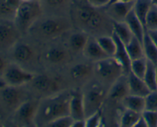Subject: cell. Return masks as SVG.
<instances>
[{
	"mask_svg": "<svg viewBox=\"0 0 157 127\" xmlns=\"http://www.w3.org/2000/svg\"><path fill=\"white\" fill-rule=\"evenodd\" d=\"M85 118L101 110L106 93L99 84H92L85 92H83Z\"/></svg>",
	"mask_w": 157,
	"mask_h": 127,
	"instance_id": "cell-5",
	"label": "cell"
},
{
	"mask_svg": "<svg viewBox=\"0 0 157 127\" xmlns=\"http://www.w3.org/2000/svg\"><path fill=\"white\" fill-rule=\"evenodd\" d=\"M8 64H9V62L6 61V58L0 54V78H2L3 73H4Z\"/></svg>",
	"mask_w": 157,
	"mask_h": 127,
	"instance_id": "cell-39",
	"label": "cell"
},
{
	"mask_svg": "<svg viewBox=\"0 0 157 127\" xmlns=\"http://www.w3.org/2000/svg\"><path fill=\"white\" fill-rule=\"evenodd\" d=\"M38 103L36 100H25L15 110V116L21 123L30 125L35 124V118L38 110Z\"/></svg>",
	"mask_w": 157,
	"mask_h": 127,
	"instance_id": "cell-7",
	"label": "cell"
},
{
	"mask_svg": "<svg viewBox=\"0 0 157 127\" xmlns=\"http://www.w3.org/2000/svg\"><path fill=\"white\" fill-rule=\"evenodd\" d=\"M152 2H153V4L157 5V0H152Z\"/></svg>",
	"mask_w": 157,
	"mask_h": 127,
	"instance_id": "cell-46",
	"label": "cell"
},
{
	"mask_svg": "<svg viewBox=\"0 0 157 127\" xmlns=\"http://www.w3.org/2000/svg\"><path fill=\"white\" fill-rule=\"evenodd\" d=\"M96 39L101 48L109 57L114 56L117 50V44L113 35L112 36L102 35L97 38Z\"/></svg>",
	"mask_w": 157,
	"mask_h": 127,
	"instance_id": "cell-29",
	"label": "cell"
},
{
	"mask_svg": "<svg viewBox=\"0 0 157 127\" xmlns=\"http://www.w3.org/2000/svg\"><path fill=\"white\" fill-rule=\"evenodd\" d=\"M95 9L87 2V5L78 6L75 12L77 20L80 24L91 31L98 30L104 22L103 17Z\"/></svg>",
	"mask_w": 157,
	"mask_h": 127,
	"instance_id": "cell-6",
	"label": "cell"
},
{
	"mask_svg": "<svg viewBox=\"0 0 157 127\" xmlns=\"http://www.w3.org/2000/svg\"><path fill=\"white\" fill-rule=\"evenodd\" d=\"M134 127H148L147 126V124L146 122L145 119H144V117L141 115L140 118L138 119L137 122H136V124L134 125Z\"/></svg>",
	"mask_w": 157,
	"mask_h": 127,
	"instance_id": "cell-43",
	"label": "cell"
},
{
	"mask_svg": "<svg viewBox=\"0 0 157 127\" xmlns=\"http://www.w3.org/2000/svg\"><path fill=\"white\" fill-rule=\"evenodd\" d=\"M156 81H157V64H156Z\"/></svg>",
	"mask_w": 157,
	"mask_h": 127,
	"instance_id": "cell-47",
	"label": "cell"
},
{
	"mask_svg": "<svg viewBox=\"0 0 157 127\" xmlns=\"http://www.w3.org/2000/svg\"><path fill=\"white\" fill-rule=\"evenodd\" d=\"M130 94L146 97L151 92L144 79L130 72L127 75Z\"/></svg>",
	"mask_w": 157,
	"mask_h": 127,
	"instance_id": "cell-15",
	"label": "cell"
},
{
	"mask_svg": "<svg viewBox=\"0 0 157 127\" xmlns=\"http://www.w3.org/2000/svg\"><path fill=\"white\" fill-rule=\"evenodd\" d=\"M146 30H157V5L153 4L146 18Z\"/></svg>",
	"mask_w": 157,
	"mask_h": 127,
	"instance_id": "cell-33",
	"label": "cell"
},
{
	"mask_svg": "<svg viewBox=\"0 0 157 127\" xmlns=\"http://www.w3.org/2000/svg\"><path fill=\"white\" fill-rule=\"evenodd\" d=\"M18 29L9 22L0 23V47H13L18 41Z\"/></svg>",
	"mask_w": 157,
	"mask_h": 127,
	"instance_id": "cell-11",
	"label": "cell"
},
{
	"mask_svg": "<svg viewBox=\"0 0 157 127\" xmlns=\"http://www.w3.org/2000/svg\"><path fill=\"white\" fill-rule=\"evenodd\" d=\"M44 58L52 64H62L67 61L68 54L63 47H53L49 48L44 54Z\"/></svg>",
	"mask_w": 157,
	"mask_h": 127,
	"instance_id": "cell-22",
	"label": "cell"
},
{
	"mask_svg": "<svg viewBox=\"0 0 157 127\" xmlns=\"http://www.w3.org/2000/svg\"><path fill=\"white\" fill-rule=\"evenodd\" d=\"M94 72V67L87 63H79L71 67L70 75L75 80H83L87 79Z\"/></svg>",
	"mask_w": 157,
	"mask_h": 127,
	"instance_id": "cell-21",
	"label": "cell"
},
{
	"mask_svg": "<svg viewBox=\"0 0 157 127\" xmlns=\"http://www.w3.org/2000/svg\"><path fill=\"white\" fill-rule=\"evenodd\" d=\"M18 87L6 85L0 90V100L6 106L16 110L25 101H22V93Z\"/></svg>",
	"mask_w": 157,
	"mask_h": 127,
	"instance_id": "cell-8",
	"label": "cell"
},
{
	"mask_svg": "<svg viewBox=\"0 0 157 127\" xmlns=\"http://www.w3.org/2000/svg\"><path fill=\"white\" fill-rule=\"evenodd\" d=\"M147 62H148V60L146 57L133 60L130 64V72H132L136 76L144 79L146 70H147Z\"/></svg>",
	"mask_w": 157,
	"mask_h": 127,
	"instance_id": "cell-31",
	"label": "cell"
},
{
	"mask_svg": "<svg viewBox=\"0 0 157 127\" xmlns=\"http://www.w3.org/2000/svg\"><path fill=\"white\" fill-rule=\"evenodd\" d=\"M124 21L129 26L133 35L143 44L144 35H145L147 31H146L145 28H144V24H142L140 20L138 18V17L135 14L133 9L129 12Z\"/></svg>",
	"mask_w": 157,
	"mask_h": 127,
	"instance_id": "cell-19",
	"label": "cell"
},
{
	"mask_svg": "<svg viewBox=\"0 0 157 127\" xmlns=\"http://www.w3.org/2000/svg\"><path fill=\"white\" fill-rule=\"evenodd\" d=\"M69 111L70 116L74 120L85 119L84 95L81 90H75L71 92Z\"/></svg>",
	"mask_w": 157,
	"mask_h": 127,
	"instance_id": "cell-10",
	"label": "cell"
},
{
	"mask_svg": "<svg viewBox=\"0 0 157 127\" xmlns=\"http://www.w3.org/2000/svg\"><path fill=\"white\" fill-rule=\"evenodd\" d=\"M140 116L141 113L126 109L121 116L120 125L122 127H134V125Z\"/></svg>",
	"mask_w": 157,
	"mask_h": 127,
	"instance_id": "cell-32",
	"label": "cell"
},
{
	"mask_svg": "<svg viewBox=\"0 0 157 127\" xmlns=\"http://www.w3.org/2000/svg\"><path fill=\"white\" fill-rule=\"evenodd\" d=\"M132 1H135V0H110V2L109 3V4L117 2H132Z\"/></svg>",
	"mask_w": 157,
	"mask_h": 127,
	"instance_id": "cell-45",
	"label": "cell"
},
{
	"mask_svg": "<svg viewBox=\"0 0 157 127\" xmlns=\"http://www.w3.org/2000/svg\"><path fill=\"white\" fill-rule=\"evenodd\" d=\"M112 35H113V38L115 39L117 44V50L113 57L121 64L123 68H124V74L128 75V73L130 72L131 59L129 56L125 44L122 42V41L116 35L112 34Z\"/></svg>",
	"mask_w": 157,
	"mask_h": 127,
	"instance_id": "cell-18",
	"label": "cell"
},
{
	"mask_svg": "<svg viewBox=\"0 0 157 127\" xmlns=\"http://www.w3.org/2000/svg\"><path fill=\"white\" fill-rule=\"evenodd\" d=\"M122 103L125 109L142 113L146 109L145 97L129 94L122 99Z\"/></svg>",
	"mask_w": 157,
	"mask_h": 127,
	"instance_id": "cell-20",
	"label": "cell"
},
{
	"mask_svg": "<svg viewBox=\"0 0 157 127\" xmlns=\"http://www.w3.org/2000/svg\"><path fill=\"white\" fill-rule=\"evenodd\" d=\"M22 1H25V0H22Z\"/></svg>",
	"mask_w": 157,
	"mask_h": 127,
	"instance_id": "cell-48",
	"label": "cell"
},
{
	"mask_svg": "<svg viewBox=\"0 0 157 127\" xmlns=\"http://www.w3.org/2000/svg\"><path fill=\"white\" fill-rule=\"evenodd\" d=\"M153 4L152 0H135L133 11L138 18L140 20L142 24H144V28H145L146 24V18Z\"/></svg>",
	"mask_w": 157,
	"mask_h": 127,
	"instance_id": "cell-24",
	"label": "cell"
},
{
	"mask_svg": "<svg viewBox=\"0 0 157 127\" xmlns=\"http://www.w3.org/2000/svg\"><path fill=\"white\" fill-rule=\"evenodd\" d=\"M94 70L103 80L114 82L118 77L124 74V68L114 57H107L95 61Z\"/></svg>",
	"mask_w": 157,
	"mask_h": 127,
	"instance_id": "cell-3",
	"label": "cell"
},
{
	"mask_svg": "<svg viewBox=\"0 0 157 127\" xmlns=\"http://www.w3.org/2000/svg\"><path fill=\"white\" fill-rule=\"evenodd\" d=\"M71 93L61 92L52 94L38 103L35 118V125H47L61 116L70 115L69 102Z\"/></svg>",
	"mask_w": 157,
	"mask_h": 127,
	"instance_id": "cell-1",
	"label": "cell"
},
{
	"mask_svg": "<svg viewBox=\"0 0 157 127\" xmlns=\"http://www.w3.org/2000/svg\"><path fill=\"white\" fill-rule=\"evenodd\" d=\"M146 109L148 110L157 111V90L150 92L145 97Z\"/></svg>",
	"mask_w": 157,
	"mask_h": 127,
	"instance_id": "cell-36",
	"label": "cell"
},
{
	"mask_svg": "<svg viewBox=\"0 0 157 127\" xmlns=\"http://www.w3.org/2000/svg\"><path fill=\"white\" fill-rule=\"evenodd\" d=\"M130 94L127 75L123 74L112 84L109 91V96L113 100H121Z\"/></svg>",
	"mask_w": 157,
	"mask_h": 127,
	"instance_id": "cell-14",
	"label": "cell"
},
{
	"mask_svg": "<svg viewBox=\"0 0 157 127\" xmlns=\"http://www.w3.org/2000/svg\"><path fill=\"white\" fill-rule=\"evenodd\" d=\"M149 36L152 39L153 42L154 43L155 45L157 47V30H149L147 31Z\"/></svg>",
	"mask_w": 157,
	"mask_h": 127,
	"instance_id": "cell-41",
	"label": "cell"
},
{
	"mask_svg": "<svg viewBox=\"0 0 157 127\" xmlns=\"http://www.w3.org/2000/svg\"><path fill=\"white\" fill-rule=\"evenodd\" d=\"M89 36L84 32H75L71 35L69 38V44L71 48L75 51H83Z\"/></svg>",
	"mask_w": 157,
	"mask_h": 127,
	"instance_id": "cell-28",
	"label": "cell"
},
{
	"mask_svg": "<svg viewBox=\"0 0 157 127\" xmlns=\"http://www.w3.org/2000/svg\"><path fill=\"white\" fill-rule=\"evenodd\" d=\"M48 5L52 7H58L62 5L65 2V0H45Z\"/></svg>",
	"mask_w": 157,
	"mask_h": 127,
	"instance_id": "cell-40",
	"label": "cell"
},
{
	"mask_svg": "<svg viewBox=\"0 0 157 127\" xmlns=\"http://www.w3.org/2000/svg\"><path fill=\"white\" fill-rule=\"evenodd\" d=\"M112 27L113 34L116 35L124 44H127L134 36L125 21H113Z\"/></svg>",
	"mask_w": 157,
	"mask_h": 127,
	"instance_id": "cell-23",
	"label": "cell"
},
{
	"mask_svg": "<svg viewBox=\"0 0 157 127\" xmlns=\"http://www.w3.org/2000/svg\"><path fill=\"white\" fill-rule=\"evenodd\" d=\"M21 2L22 0H0V14L14 18Z\"/></svg>",
	"mask_w": 157,
	"mask_h": 127,
	"instance_id": "cell-27",
	"label": "cell"
},
{
	"mask_svg": "<svg viewBox=\"0 0 157 127\" xmlns=\"http://www.w3.org/2000/svg\"><path fill=\"white\" fill-rule=\"evenodd\" d=\"M74 122V119L70 116H61L49 122L46 126L48 127H71Z\"/></svg>",
	"mask_w": 157,
	"mask_h": 127,
	"instance_id": "cell-34",
	"label": "cell"
},
{
	"mask_svg": "<svg viewBox=\"0 0 157 127\" xmlns=\"http://www.w3.org/2000/svg\"><path fill=\"white\" fill-rule=\"evenodd\" d=\"M12 57L16 63H28L34 58V50L29 44L17 42L12 47Z\"/></svg>",
	"mask_w": 157,
	"mask_h": 127,
	"instance_id": "cell-16",
	"label": "cell"
},
{
	"mask_svg": "<svg viewBox=\"0 0 157 127\" xmlns=\"http://www.w3.org/2000/svg\"><path fill=\"white\" fill-rule=\"evenodd\" d=\"M34 88L40 93H56L58 90V83L56 80L46 74L35 75L32 80Z\"/></svg>",
	"mask_w": 157,
	"mask_h": 127,
	"instance_id": "cell-13",
	"label": "cell"
},
{
	"mask_svg": "<svg viewBox=\"0 0 157 127\" xmlns=\"http://www.w3.org/2000/svg\"><path fill=\"white\" fill-rule=\"evenodd\" d=\"M92 7L99 9V8L106 7L110 2V0H85Z\"/></svg>",
	"mask_w": 157,
	"mask_h": 127,
	"instance_id": "cell-38",
	"label": "cell"
},
{
	"mask_svg": "<svg viewBox=\"0 0 157 127\" xmlns=\"http://www.w3.org/2000/svg\"><path fill=\"white\" fill-rule=\"evenodd\" d=\"M41 13L42 9L38 0H25L15 13V24L19 31L26 32L39 18Z\"/></svg>",
	"mask_w": 157,
	"mask_h": 127,
	"instance_id": "cell-2",
	"label": "cell"
},
{
	"mask_svg": "<svg viewBox=\"0 0 157 127\" xmlns=\"http://www.w3.org/2000/svg\"><path fill=\"white\" fill-rule=\"evenodd\" d=\"M148 127H157V111L145 110L141 113Z\"/></svg>",
	"mask_w": 157,
	"mask_h": 127,
	"instance_id": "cell-35",
	"label": "cell"
},
{
	"mask_svg": "<svg viewBox=\"0 0 157 127\" xmlns=\"http://www.w3.org/2000/svg\"><path fill=\"white\" fill-rule=\"evenodd\" d=\"M71 127H86V120L84 119H77L74 120Z\"/></svg>",
	"mask_w": 157,
	"mask_h": 127,
	"instance_id": "cell-42",
	"label": "cell"
},
{
	"mask_svg": "<svg viewBox=\"0 0 157 127\" xmlns=\"http://www.w3.org/2000/svg\"><path fill=\"white\" fill-rule=\"evenodd\" d=\"M135 1L117 2L107 6V12L113 21H124L129 12L133 9Z\"/></svg>",
	"mask_w": 157,
	"mask_h": 127,
	"instance_id": "cell-9",
	"label": "cell"
},
{
	"mask_svg": "<svg viewBox=\"0 0 157 127\" xmlns=\"http://www.w3.org/2000/svg\"><path fill=\"white\" fill-rule=\"evenodd\" d=\"M35 76V74L24 69L18 63H9L3 73L2 79L6 85L20 87L32 82Z\"/></svg>",
	"mask_w": 157,
	"mask_h": 127,
	"instance_id": "cell-4",
	"label": "cell"
},
{
	"mask_svg": "<svg viewBox=\"0 0 157 127\" xmlns=\"http://www.w3.org/2000/svg\"><path fill=\"white\" fill-rule=\"evenodd\" d=\"M6 85V83H5L4 80H3L2 78H0V90H1Z\"/></svg>",
	"mask_w": 157,
	"mask_h": 127,
	"instance_id": "cell-44",
	"label": "cell"
},
{
	"mask_svg": "<svg viewBox=\"0 0 157 127\" xmlns=\"http://www.w3.org/2000/svg\"><path fill=\"white\" fill-rule=\"evenodd\" d=\"M86 127H98L101 125V110L85 118Z\"/></svg>",
	"mask_w": 157,
	"mask_h": 127,
	"instance_id": "cell-37",
	"label": "cell"
},
{
	"mask_svg": "<svg viewBox=\"0 0 157 127\" xmlns=\"http://www.w3.org/2000/svg\"><path fill=\"white\" fill-rule=\"evenodd\" d=\"M144 80L151 91L157 90L156 64L150 61L147 62V67L144 77Z\"/></svg>",
	"mask_w": 157,
	"mask_h": 127,
	"instance_id": "cell-30",
	"label": "cell"
},
{
	"mask_svg": "<svg viewBox=\"0 0 157 127\" xmlns=\"http://www.w3.org/2000/svg\"><path fill=\"white\" fill-rule=\"evenodd\" d=\"M125 46L131 61L145 57L142 42H140L135 36H133Z\"/></svg>",
	"mask_w": 157,
	"mask_h": 127,
	"instance_id": "cell-26",
	"label": "cell"
},
{
	"mask_svg": "<svg viewBox=\"0 0 157 127\" xmlns=\"http://www.w3.org/2000/svg\"><path fill=\"white\" fill-rule=\"evenodd\" d=\"M65 23L59 19L48 18L39 24V32L44 37L53 38L62 34L66 30Z\"/></svg>",
	"mask_w": 157,
	"mask_h": 127,
	"instance_id": "cell-12",
	"label": "cell"
},
{
	"mask_svg": "<svg viewBox=\"0 0 157 127\" xmlns=\"http://www.w3.org/2000/svg\"><path fill=\"white\" fill-rule=\"evenodd\" d=\"M143 47H144V56L148 61H151L153 64H157V47L153 42L150 37L149 36L147 32H146L144 35V41H143Z\"/></svg>",
	"mask_w": 157,
	"mask_h": 127,
	"instance_id": "cell-25",
	"label": "cell"
},
{
	"mask_svg": "<svg viewBox=\"0 0 157 127\" xmlns=\"http://www.w3.org/2000/svg\"><path fill=\"white\" fill-rule=\"evenodd\" d=\"M82 52L86 58L94 61H98L109 57L101 48L96 38H90V37H89L88 41Z\"/></svg>",
	"mask_w": 157,
	"mask_h": 127,
	"instance_id": "cell-17",
	"label": "cell"
}]
</instances>
